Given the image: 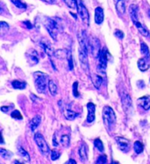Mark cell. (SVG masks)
<instances>
[{
	"label": "cell",
	"mask_w": 150,
	"mask_h": 164,
	"mask_svg": "<svg viewBox=\"0 0 150 164\" xmlns=\"http://www.w3.org/2000/svg\"><path fill=\"white\" fill-rule=\"evenodd\" d=\"M115 36L118 37L119 39L122 40L123 38H124V33H123L121 31H120V30H116L115 31Z\"/></svg>",
	"instance_id": "b9f144b4"
},
{
	"label": "cell",
	"mask_w": 150,
	"mask_h": 164,
	"mask_svg": "<svg viewBox=\"0 0 150 164\" xmlns=\"http://www.w3.org/2000/svg\"><path fill=\"white\" fill-rule=\"evenodd\" d=\"M50 156H51V159H52L53 161H55V160L59 159V157L61 156V154H60V152H59V151L52 150L51 151V154H50Z\"/></svg>",
	"instance_id": "f35d334b"
},
{
	"label": "cell",
	"mask_w": 150,
	"mask_h": 164,
	"mask_svg": "<svg viewBox=\"0 0 150 164\" xmlns=\"http://www.w3.org/2000/svg\"><path fill=\"white\" fill-rule=\"evenodd\" d=\"M94 145H95V147L98 149V151H100V152H104V145H103V142L101 141V140L100 139H96L95 140H94Z\"/></svg>",
	"instance_id": "836d02e7"
},
{
	"label": "cell",
	"mask_w": 150,
	"mask_h": 164,
	"mask_svg": "<svg viewBox=\"0 0 150 164\" xmlns=\"http://www.w3.org/2000/svg\"><path fill=\"white\" fill-rule=\"evenodd\" d=\"M134 25L136 26L137 29L139 30V32L140 33V34H141V35H143V36H145V37H149L150 34H149V30L145 27L141 23H140V22L138 21V22H136Z\"/></svg>",
	"instance_id": "7402d4cb"
},
{
	"label": "cell",
	"mask_w": 150,
	"mask_h": 164,
	"mask_svg": "<svg viewBox=\"0 0 150 164\" xmlns=\"http://www.w3.org/2000/svg\"><path fill=\"white\" fill-rule=\"evenodd\" d=\"M115 1V3H117V2H119V1H120V0H114Z\"/></svg>",
	"instance_id": "816d5d0a"
},
{
	"label": "cell",
	"mask_w": 150,
	"mask_h": 164,
	"mask_svg": "<svg viewBox=\"0 0 150 164\" xmlns=\"http://www.w3.org/2000/svg\"><path fill=\"white\" fill-rule=\"evenodd\" d=\"M78 154H79V156H80V159L82 162H85L87 161V158H88V148H87V146L85 144H82L78 149Z\"/></svg>",
	"instance_id": "d6986e66"
},
{
	"label": "cell",
	"mask_w": 150,
	"mask_h": 164,
	"mask_svg": "<svg viewBox=\"0 0 150 164\" xmlns=\"http://www.w3.org/2000/svg\"><path fill=\"white\" fill-rule=\"evenodd\" d=\"M0 28H1L2 33H4V32H6V31L9 29V26H8V24H7V23H5V22L2 21V22L0 23Z\"/></svg>",
	"instance_id": "60d3db41"
},
{
	"label": "cell",
	"mask_w": 150,
	"mask_h": 164,
	"mask_svg": "<svg viewBox=\"0 0 150 164\" xmlns=\"http://www.w3.org/2000/svg\"><path fill=\"white\" fill-rule=\"evenodd\" d=\"M125 1L126 0H120V1H119L117 3H115L116 4L117 12H118V13L120 14V15L124 14L125 12Z\"/></svg>",
	"instance_id": "603a6c76"
},
{
	"label": "cell",
	"mask_w": 150,
	"mask_h": 164,
	"mask_svg": "<svg viewBox=\"0 0 150 164\" xmlns=\"http://www.w3.org/2000/svg\"><path fill=\"white\" fill-rule=\"evenodd\" d=\"M140 53L144 55L146 58H149L150 57V53H149V47H148L144 42H141V43H140Z\"/></svg>",
	"instance_id": "83f0119b"
},
{
	"label": "cell",
	"mask_w": 150,
	"mask_h": 164,
	"mask_svg": "<svg viewBox=\"0 0 150 164\" xmlns=\"http://www.w3.org/2000/svg\"><path fill=\"white\" fill-rule=\"evenodd\" d=\"M138 67L140 70L141 71H146L150 67V62L148 61V58H140L138 61Z\"/></svg>",
	"instance_id": "ac0fdd59"
},
{
	"label": "cell",
	"mask_w": 150,
	"mask_h": 164,
	"mask_svg": "<svg viewBox=\"0 0 150 164\" xmlns=\"http://www.w3.org/2000/svg\"><path fill=\"white\" fill-rule=\"evenodd\" d=\"M18 152H19V154L21 156V158L22 159H24L26 162H30V156H29V154H28V153L27 151L25 150L22 147H19V148H18Z\"/></svg>",
	"instance_id": "484cf974"
},
{
	"label": "cell",
	"mask_w": 150,
	"mask_h": 164,
	"mask_svg": "<svg viewBox=\"0 0 150 164\" xmlns=\"http://www.w3.org/2000/svg\"><path fill=\"white\" fill-rule=\"evenodd\" d=\"M79 61H80V64L81 67L83 70L88 71L89 69V62H88V57L87 54L82 51L81 48H79Z\"/></svg>",
	"instance_id": "7c38bea8"
},
{
	"label": "cell",
	"mask_w": 150,
	"mask_h": 164,
	"mask_svg": "<svg viewBox=\"0 0 150 164\" xmlns=\"http://www.w3.org/2000/svg\"><path fill=\"white\" fill-rule=\"evenodd\" d=\"M65 164H76V162L75 160H73V159H70Z\"/></svg>",
	"instance_id": "f6af8a7d"
},
{
	"label": "cell",
	"mask_w": 150,
	"mask_h": 164,
	"mask_svg": "<svg viewBox=\"0 0 150 164\" xmlns=\"http://www.w3.org/2000/svg\"><path fill=\"white\" fill-rule=\"evenodd\" d=\"M0 154L5 160H9L13 156V153L11 151H8L6 150V149H4V148H1L0 149Z\"/></svg>",
	"instance_id": "f546056e"
},
{
	"label": "cell",
	"mask_w": 150,
	"mask_h": 164,
	"mask_svg": "<svg viewBox=\"0 0 150 164\" xmlns=\"http://www.w3.org/2000/svg\"><path fill=\"white\" fill-rule=\"evenodd\" d=\"M12 3L15 6H17L19 9H27V4L22 0H11Z\"/></svg>",
	"instance_id": "1f68e13d"
},
{
	"label": "cell",
	"mask_w": 150,
	"mask_h": 164,
	"mask_svg": "<svg viewBox=\"0 0 150 164\" xmlns=\"http://www.w3.org/2000/svg\"><path fill=\"white\" fill-rule=\"evenodd\" d=\"M91 81H92V83L95 86L96 89H99L101 84H102V82H103V78L98 75H92Z\"/></svg>",
	"instance_id": "cb8c5ba5"
},
{
	"label": "cell",
	"mask_w": 150,
	"mask_h": 164,
	"mask_svg": "<svg viewBox=\"0 0 150 164\" xmlns=\"http://www.w3.org/2000/svg\"><path fill=\"white\" fill-rule=\"evenodd\" d=\"M149 18H150V9H149Z\"/></svg>",
	"instance_id": "f5cc1de1"
},
{
	"label": "cell",
	"mask_w": 150,
	"mask_h": 164,
	"mask_svg": "<svg viewBox=\"0 0 150 164\" xmlns=\"http://www.w3.org/2000/svg\"><path fill=\"white\" fill-rule=\"evenodd\" d=\"M77 87H78V82H75L73 84V95L75 97H78L79 96V93L77 91Z\"/></svg>",
	"instance_id": "ab89813d"
},
{
	"label": "cell",
	"mask_w": 150,
	"mask_h": 164,
	"mask_svg": "<svg viewBox=\"0 0 150 164\" xmlns=\"http://www.w3.org/2000/svg\"><path fill=\"white\" fill-rule=\"evenodd\" d=\"M24 24L27 26V27L29 28V29H31V28H33V26H32V24L30 23V21H24Z\"/></svg>",
	"instance_id": "ee69618b"
},
{
	"label": "cell",
	"mask_w": 150,
	"mask_h": 164,
	"mask_svg": "<svg viewBox=\"0 0 150 164\" xmlns=\"http://www.w3.org/2000/svg\"><path fill=\"white\" fill-rule=\"evenodd\" d=\"M138 11H139V8L136 4H131L129 6V14L132 19V21L134 24L138 22Z\"/></svg>",
	"instance_id": "9a60e30c"
},
{
	"label": "cell",
	"mask_w": 150,
	"mask_h": 164,
	"mask_svg": "<svg viewBox=\"0 0 150 164\" xmlns=\"http://www.w3.org/2000/svg\"><path fill=\"white\" fill-rule=\"evenodd\" d=\"M121 101H122V106L125 111L129 113L132 111L133 110V104H132V99L128 94H124L121 97Z\"/></svg>",
	"instance_id": "30bf717a"
},
{
	"label": "cell",
	"mask_w": 150,
	"mask_h": 164,
	"mask_svg": "<svg viewBox=\"0 0 150 164\" xmlns=\"http://www.w3.org/2000/svg\"><path fill=\"white\" fill-rule=\"evenodd\" d=\"M34 140L37 144V147L39 148V149L41 151V153L43 155H48L49 154V147L47 143V141L45 140L44 137L42 136V134L40 133L35 134L34 135Z\"/></svg>",
	"instance_id": "277c9868"
},
{
	"label": "cell",
	"mask_w": 150,
	"mask_h": 164,
	"mask_svg": "<svg viewBox=\"0 0 150 164\" xmlns=\"http://www.w3.org/2000/svg\"><path fill=\"white\" fill-rule=\"evenodd\" d=\"M48 89H49V91H50L52 96H55L57 94V92H58L57 84L53 80H49V82H48Z\"/></svg>",
	"instance_id": "d4e9b609"
},
{
	"label": "cell",
	"mask_w": 150,
	"mask_h": 164,
	"mask_svg": "<svg viewBox=\"0 0 150 164\" xmlns=\"http://www.w3.org/2000/svg\"><path fill=\"white\" fill-rule=\"evenodd\" d=\"M1 110H2V111H8L9 107H4V106H2V107H1Z\"/></svg>",
	"instance_id": "c3c4849f"
},
{
	"label": "cell",
	"mask_w": 150,
	"mask_h": 164,
	"mask_svg": "<svg viewBox=\"0 0 150 164\" xmlns=\"http://www.w3.org/2000/svg\"><path fill=\"white\" fill-rule=\"evenodd\" d=\"M103 119H104V123L107 126V128L109 130H111L116 123V115L114 113V111L111 109L110 106L104 107Z\"/></svg>",
	"instance_id": "7a4b0ae2"
},
{
	"label": "cell",
	"mask_w": 150,
	"mask_h": 164,
	"mask_svg": "<svg viewBox=\"0 0 150 164\" xmlns=\"http://www.w3.org/2000/svg\"><path fill=\"white\" fill-rule=\"evenodd\" d=\"M63 1L71 9H75L77 7V0H63Z\"/></svg>",
	"instance_id": "d6a6232c"
},
{
	"label": "cell",
	"mask_w": 150,
	"mask_h": 164,
	"mask_svg": "<svg viewBox=\"0 0 150 164\" xmlns=\"http://www.w3.org/2000/svg\"><path fill=\"white\" fill-rule=\"evenodd\" d=\"M104 21V11L101 7H97L95 10V22L97 25L102 24Z\"/></svg>",
	"instance_id": "2e32d148"
},
{
	"label": "cell",
	"mask_w": 150,
	"mask_h": 164,
	"mask_svg": "<svg viewBox=\"0 0 150 164\" xmlns=\"http://www.w3.org/2000/svg\"><path fill=\"white\" fill-rule=\"evenodd\" d=\"M13 164H24V163L23 162H20L19 160H15L13 162Z\"/></svg>",
	"instance_id": "7dc6e473"
},
{
	"label": "cell",
	"mask_w": 150,
	"mask_h": 164,
	"mask_svg": "<svg viewBox=\"0 0 150 164\" xmlns=\"http://www.w3.org/2000/svg\"><path fill=\"white\" fill-rule=\"evenodd\" d=\"M69 142H70V140H69V137L68 135H62L61 138V143L63 147L65 148H68L69 146Z\"/></svg>",
	"instance_id": "e575fe53"
},
{
	"label": "cell",
	"mask_w": 150,
	"mask_h": 164,
	"mask_svg": "<svg viewBox=\"0 0 150 164\" xmlns=\"http://www.w3.org/2000/svg\"><path fill=\"white\" fill-rule=\"evenodd\" d=\"M134 149L135 151V153L139 154L143 152L144 147H143V145H142V143L140 141H135L134 145Z\"/></svg>",
	"instance_id": "4dcf8cb0"
},
{
	"label": "cell",
	"mask_w": 150,
	"mask_h": 164,
	"mask_svg": "<svg viewBox=\"0 0 150 164\" xmlns=\"http://www.w3.org/2000/svg\"><path fill=\"white\" fill-rule=\"evenodd\" d=\"M140 105L144 110L150 109V96H144L138 99Z\"/></svg>",
	"instance_id": "e0dca14e"
},
{
	"label": "cell",
	"mask_w": 150,
	"mask_h": 164,
	"mask_svg": "<svg viewBox=\"0 0 150 164\" xmlns=\"http://www.w3.org/2000/svg\"><path fill=\"white\" fill-rule=\"evenodd\" d=\"M137 85H138V87L139 88H140V89H143L144 87H145V83L144 82L141 80V81H139V82H137Z\"/></svg>",
	"instance_id": "7bdbcfd3"
},
{
	"label": "cell",
	"mask_w": 150,
	"mask_h": 164,
	"mask_svg": "<svg viewBox=\"0 0 150 164\" xmlns=\"http://www.w3.org/2000/svg\"><path fill=\"white\" fill-rule=\"evenodd\" d=\"M28 63L30 66L35 65L39 62V55L34 49H30L27 52Z\"/></svg>",
	"instance_id": "8fae6325"
},
{
	"label": "cell",
	"mask_w": 150,
	"mask_h": 164,
	"mask_svg": "<svg viewBox=\"0 0 150 164\" xmlns=\"http://www.w3.org/2000/svg\"><path fill=\"white\" fill-rule=\"evenodd\" d=\"M12 85L14 89L16 90H24L27 86V82H21V81H18V80H15L12 82Z\"/></svg>",
	"instance_id": "4316f807"
},
{
	"label": "cell",
	"mask_w": 150,
	"mask_h": 164,
	"mask_svg": "<svg viewBox=\"0 0 150 164\" xmlns=\"http://www.w3.org/2000/svg\"><path fill=\"white\" fill-rule=\"evenodd\" d=\"M116 142L119 146V148L123 152L126 153L130 149V141L123 137H116Z\"/></svg>",
	"instance_id": "9c48e42d"
},
{
	"label": "cell",
	"mask_w": 150,
	"mask_h": 164,
	"mask_svg": "<svg viewBox=\"0 0 150 164\" xmlns=\"http://www.w3.org/2000/svg\"><path fill=\"white\" fill-rule=\"evenodd\" d=\"M43 1H45L47 3H49V4H53L55 2V0H43Z\"/></svg>",
	"instance_id": "681fc988"
},
{
	"label": "cell",
	"mask_w": 150,
	"mask_h": 164,
	"mask_svg": "<svg viewBox=\"0 0 150 164\" xmlns=\"http://www.w3.org/2000/svg\"><path fill=\"white\" fill-rule=\"evenodd\" d=\"M77 13L79 14L80 18L82 19V22L89 26L90 25V15H89V12L86 9L85 5L83 4L82 0H77Z\"/></svg>",
	"instance_id": "8992f818"
},
{
	"label": "cell",
	"mask_w": 150,
	"mask_h": 164,
	"mask_svg": "<svg viewBox=\"0 0 150 164\" xmlns=\"http://www.w3.org/2000/svg\"><path fill=\"white\" fill-rule=\"evenodd\" d=\"M41 47L43 48V50L45 51V53L48 56H53L54 55V54H55L54 48L48 41H47L46 40H42L41 41Z\"/></svg>",
	"instance_id": "5bb4252c"
},
{
	"label": "cell",
	"mask_w": 150,
	"mask_h": 164,
	"mask_svg": "<svg viewBox=\"0 0 150 164\" xmlns=\"http://www.w3.org/2000/svg\"><path fill=\"white\" fill-rule=\"evenodd\" d=\"M68 68L69 70H73L74 68V64H73V58H72V54L70 51H68Z\"/></svg>",
	"instance_id": "8d00e7d4"
},
{
	"label": "cell",
	"mask_w": 150,
	"mask_h": 164,
	"mask_svg": "<svg viewBox=\"0 0 150 164\" xmlns=\"http://www.w3.org/2000/svg\"><path fill=\"white\" fill-rule=\"evenodd\" d=\"M11 116H12V118L16 119H23L21 113H20L19 111H18V110H14L12 112Z\"/></svg>",
	"instance_id": "74e56055"
},
{
	"label": "cell",
	"mask_w": 150,
	"mask_h": 164,
	"mask_svg": "<svg viewBox=\"0 0 150 164\" xmlns=\"http://www.w3.org/2000/svg\"><path fill=\"white\" fill-rule=\"evenodd\" d=\"M68 51H67L66 49H64V50L59 49L55 52V55L58 59H66L68 57Z\"/></svg>",
	"instance_id": "f1b7e54d"
},
{
	"label": "cell",
	"mask_w": 150,
	"mask_h": 164,
	"mask_svg": "<svg viewBox=\"0 0 150 164\" xmlns=\"http://www.w3.org/2000/svg\"><path fill=\"white\" fill-rule=\"evenodd\" d=\"M48 76L47 74L36 72L34 73V84L39 93H45L47 85H48Z\"/></svg>",
	"instance_id": "6da1fadb"
},
{
	"label": "cell",
	"mask_w": 150,
	"mask_h": 164,
	"mask_svg": "<svg viewBox=\"0 0 150 164\" xmlns=\"http://www.w3.org/2000/svg\"><path fill=\"white\" fill-rule=\"evenodd\" d=\"M44 26L46 29L48 30V32L49 33L50 36L56 41L57 39V34H58V32L60 30L59 27V25L57 24V22L54 20L53 19H49V18H47L45 19V22H44Z\"/></svg>",
	"instance_id": "3957f363"
},
{
	"label": "cell",
	"mask_w": 150,
	"mask_h": 164,
	"mask_svg": "<svg viewBox=\"0 0 150 164\" xmlns=\"http://www.w3.org/2000/svg\"><path fill=\"white\" fill-rule=\"evenodd\" d=\"M111 164H120L118 162H115V161H112L111 163Z\"/></svg>",
	"instance_id": "f907efd6"
},
{
	"label": "cell",
	"mask_w": 150,
	"mask_h": 164,
	"mask_svg": "<svg viewBox=\"0 0 150 164\" xmlns=\"http://www.w3.org/2000/svg\"><path fill=\"white\" fill-rule=\"evenodd\" d=\"M77 39H78V42L80 45V48L82 51H84L86 54H88V47H89V39L86 35L85 31H80L77 34Z\"/></svg>",
	"instance_id": "ba28073f"
},
{
	"label": "cell",
	"mask_w": 150,
	"mask_h": 164,
	"mask_svg": "<svg viewBox=\"0 0 150 164\" xmlns=\"http://www.w3.org/2000/svg\"><path fill=\"white\" fill-rule=\"evenodd\" d=\"M87 109H88L87 122L88 123H92L95 120V105L93 103H88L87 104Z\"/></svg>",
	"instance_id": "4fadbf2b"
},
{
	"label": "cell",
	"mask_w": 150,
	"mask_h": 164,
	"mask_svg": "<svg viewBox=\"0 0 150 164\" xmlns=\"http://www.w3.org/2000/svg\"><path fill=\"white\" fill-rule=\"evenodd\" d=\"M41 117L40 115H37L35 117H33L32 119V120L30 121V128L33 132L35 131V129L39 126V125L41 124Z\"/></svg>",
	"instance_id": "44dd1931"
},
{
	"label": "cell",
	"mask_w": 150,
	"mask_h": 164,
	"mask_svg": "<svg viewBox=\"0 0 150 164\" xmlns=\"http://www.w3.org/2000/svg\"><path fill=\"white\" fill-rule=\"evenodd\" d=\"M108 56V52H107V49L105 47H104L100 54L98 56V60H99V63H98V66H97V69L101 72H105V69H106V66H107V58Z\"/></svg>",
	"instance_id": "52a82bcc"
},
{
	"label": "cell",
	"mask_w": 150,
	"mask_h": 164,
	"mask_svg": "<svg viewBox=\"0 0 150 164\" xmlns=\"http://www.w3.org/2000/svg\"><path fill=\"white\" fill-rule=\"evenodd\" d=\"M63 114H64L65 118H66L68 120H73V119H75L76 117L79 116L78 113H76V112H75V111H71L70 109H68V108H64V109H63Z\"/></svg>",
	"instance_id": "ffe728a7"
},
{
	"label": "cell",
	"mask_w": 150,
	"mask_h": 164,
	"mask_svg": "<svg viewBox=\"0 0 150 164\" xmlns=\"http://www.w3.org/2000/svg\"><path fill=\"white\" fill-rule=\"evenodd\" d=\"M88 51H90L91 55L93 57H98L101 52L100 49V41L96 37H91L89 39V47Z\"/></svg>",
	"instance_id": "5b68a950"
},
{
	"label": "cell",
	"mask_w": 150,
	"mask_h": 164,
	"mask_svg": "<svg viewBox=\"0 0 150 164\" xmlns=\"http://www.w3.org/2000/svg\"><path fill=\"white\" fill-rule=\"evenodd\" d=\"M53 145H54L55 147H57V146H58V142H57V140H55V136H54V139H53Z\"/></svg>",
	"instance_id": "bcb514c9"
},
{
	"label": "cell",
	"mask_w": 150,
	"mask_h": 164,
	"mask_svg": "<svg viewBox=\"0 0 150 164\" xmlns=\"http://www.w3.org/2000/svg\"><path fill=\"white\" fill-rule=\"evenodd\" d=\"M107 163V156L105 154H101L98 156L96 164H106Z\"/></svg>",
	"instance_id": "d590c367"
}]
</instances>
